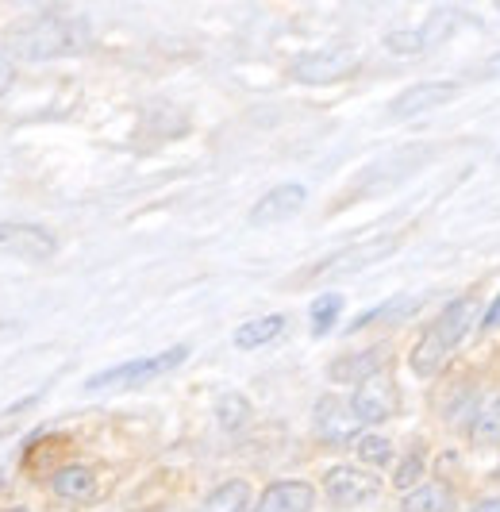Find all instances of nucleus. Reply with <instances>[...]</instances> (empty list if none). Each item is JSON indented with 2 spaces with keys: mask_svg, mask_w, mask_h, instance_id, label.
I'll list each match as a JSON object with an SVG mask.
<instances>
[{
  "mask_svg": "<svg viewBox=\"0 0 500 512\" xmlns=\"http://www.w3.org/2000/svg\"><path fill=\"white\" fill-rule=\"evenodd\" d=\"M427 39H431V31H389L385 35V47L393 54H420L431 47Z\"/></svg>",
  "mask_w": 500,
  "mask_h": 512,
  "instance_id": "24",
  "label": "nucleus"
},
{
  "mask_svg": "<svg viewBox=\"0 0 500 512\" xmlns=\"http://www.w3.org/2000/svg\"><path fill=\"white\" fill-rule=\"evenodd\" d=\"M285 332V316H258V320H247V324H239L235 328V347L239 351H258V347H266V343H274L277 335Z\"/></svg>",
  "mask_w": 500,
  "mask_h": 512,
  "instance_id": "16",
  "label": "nucleus"
},
{
  "mask_svg": "<svg viewBox=\"0 0 500 512\" xmlns=\"http://www.w3.org/2000/svg\"><path fill=\"white\" fill-rule=\"evenodd\" d=\"M420 308V297H393V301H385V305L370 308V312H362L354 324H350V332H358V328H370V324H377V320H404V316H412Z\"/></svg>",
  "mask_w": 500,
  "mask_h": 512,
  "instance_id": "19",
  "label": "nucleus"
},
{
  "mask_svg": "<svg viewBox=\"0 0 500 512\" xmlns=\"http://www.w3.org/2000/svg\"><path fill=\"white\" fill-rule=\"evenodd\" d=\"M470 439L477 447H497L500 443V389H489L474 405L470 416Z\"/></svg>",
  "mask_w": 500,
  "mask_h": 512,
  "instance_id": "14",
  "label": "nucleus"
},
{
  "mask_svg": "<svg viewBox=\"0 0 500 512\" xmlns=\"http://www.w3.org/2000/svg\"><path fill=\"white\" fill-rule=\"evenodd\" d=\"M308 201V189L297 185V181H285V185H274L266 197H258V205L250 208V224L254 228H274V224H285L293 220L300 208Z\"/></svg>",
  "mask_w": 500,
  "mask_h": 512,
  "instance_id": "8",
  "label": "nucleus"
},
{
  "mask_svg": "<svg viewBox=\"0 0 500 512\" xmlns=\"http://www.w3.org/2000/svg\"><path fill=\"white\" fill-rule=\"evenodd\" d=\"M474 512H500V497H489V501L474 505Z\"/></svg>",
  "mask_w": 500,
  "mask_h": 512,
  "instance_id": "27",
  "label": "nucleus"
},
{
  "mask_svg": "<svg viewBox=\"0 0 500 512\" xmlns=\"http://www.w3.org/2000/svg\"><path fill=\"white\" fill-rule=\"evenodd\" d=\"M485 328H500V297L489 305V312H485Z\"/></svg>",
  "mask_w": 500,
  "mask_h": 512,
  "instance_id": "26",
  "label": "nucleus"
},
{
  "mask_svg": "<svg viewBox=\"0 0 500 512\" xmlns=\"http://www.w3.org/2000/svg\"><path fill=\"white\" fill-rule=\"evenodd\" d=\"M4 512H27V509H4Z\"/></svg>",
  "mask_w": 500,
  "mask_h": 512,
  "instance_id": "29",
  "label": "nucleus"
},
{
  "mask_svg": "<svg viewBox=\"0 0 500 512\" xmlns=\"http://www.w3.org/2000/svg\"><path fill=\"white\" fill-rule=\"evenodd\" d=\"M404 512H454V493L443 482H420L404 493Z\"/></svg>",
  "mask_w": 500,
  "mask_h": 512,
  "instance_id": "17",
  "label": "nucleus"
},
{
  "mask_svg": "<svg viewBox=\"0 0 500 512\" xmlns=\"http://www.w3.org/2000/svg\"><path fill=\"white\" fill-rule=\"evenodd\" d=\"M316 432L331 447H347L366 432V420L358 416L350 397H320L316 401Z\"/></svg>",
  "mask_w": 500,
  "mask_h": 512,
  "instance_id": "4",
  "label": "nucleus"
},
{
  "mask_svg": "<svg viewBox=\"0 0 500 512\" xmlns=\"http://www.w3.org/2000/svg\"><path fill=\"white\" fill-rule=\"evenodd\" d=\"M458 97V85L454 81H420L412 89H404L397 101L389 104V116L393 120H412V116H424V112H435Z\"/></svg>",
  "mask_w": 500,
  "mask_h": 512,
  "instance_id": "10",
  "label": "nucleus"
},
{
  "mask_svg": "<svg viewBox=\"0 0 500 512\" xmlns=\"http://www.w3.org/2000/svg\"><path fill=\"white\" fill-rule=\"evenodd\" d=\"M354 451H358V459L370 462V466H385V462L393 459V443L385 436H374V432H362V436L354 439Z\"/></svg>",
  "mask_w": 500,
  "mask_h": 512,
  "instance_id": "22",
  "label": "nucleus"
},
{
  "mask_svg": "<svg viewBox=\"0 0 500 512\" xmlns=\"http://www.w3.org/2000/svg\"><path fill=\"white\" fill-rule=\"evenodd\" d=\"M0 486H4V478H0Z\"/></svg>",
  "mask_w": 500,
  "mask_h": 512,
  "instance_id": "30",
  "label": "nucleus"
},
{
  "mask_svg": "<svg viewBox=\"0 0 500 512\" xmlns=\"http://www.w3.org/2000/svg\"><path fill=\"white\" fill-rule=\"evenodd\" d=\"M389 366V351L385 347H370V351H354V355H339L327 366V378L339 385H362L377 378Z\"/></svg>",
  "mask_w": 500,
  "mask_h": 512,
  "instance_id": "11",
  "label": "nucleus"
},
{
  "mask_svg": "<svg viewBox=\"0 0 500 512\" xmlns=\"http://www.w3.org/2000/svg\"><path fill=\"white\" fill-rule=\"evenodd\" d=\"M0 251L27 262H43V258H54L58 239L43 224H0Z\"/></svg>",
  "mask_w": 500,
  "mask_h": 512,
  "instance_id": "9",
  "label": "nucleus"
},
{
  "mask_svg": "<svg viewBox=\"0 0 500 512\" xmlns=\"http://www.w3.org/2000/svg\"><path fill=\"white\" fill-rule=\"evenodd\" d=\"M489 74H500V54H493V58H489Z\"/></svg>",
  "mask_w": 500,
  "mask_h": 512,
  "instance_id": "28",
  "label": "nucleus"
},
{
  "mask_svg": "<svg viewBox=\"0 0 500 512\" xmlns=\"http://www.w3.org/2000/svg\"><path fill=\"white\" fill-rule=\"evenodd\" d=\"M393 247H397V239H370V243H358V247H350V251H339V255L316 262V266L304 274V282H320V278L354 274V270H362V266H374V262H381V258L389 255Z\"/></svg>",
  "mask_w": 500,
  "mask_h": 512,
  "instance_id": "7",
  "label": "nucleus"
},
{
  "mask_svg": "<svg viewBox=\"0 0 500 512\" xmlns=\"http://www.w3.org/2000/svg\"><path fill=\"white\" fill-rule=\"evenodd\" d=\"M339 312H343V297L339 293H324V297H316L312 301V335H327L335 328V320H339Z\"/></svg>",
  "mask_w": 500,
  "mask_h": 512,
  "instance_id": "20",
  "label": "nucleus"
},
{
  "mask_svg": "<svg viewBox=\"0 0 500 512\" xmlns=\"http://www.w3.org/2000/svg\"><path fill=\"white\" fill-rule=\"evenodd\" d=\"M312 505L316 489L308 482H274L258 497V505H250V512H312Z\"/></svg>",
  "mask_w": 500,
  "mask_h": 512,
  "instance_id": "13",
  "label": "nucleus"
},
{
  "mask_svg": "<svg viewBox=\"0 0 500 512\" xmlns=\"http://www.w3.org/2000/svg\"><path fill=\"white\" fill-rule=\"evenodd\" d=\"M93 43V31L77 16H39L12 27L4 39V51L20 62H50V58H74Z\"/></svg>",
  "mask_w": 500,
  "mask_h": 512,
  "instance_id": "1",
  "label": "nucleus"
},
{
  "mask_svg": "<svg viewBox=\"0 0 500 512\" xmlns=\"http://www.w3.org/2000/svg\"><path fill=\"white\" fill-rule=\"evenodd\" d=\"M324 493L331 505L339 509H350V505H366L381 493V478L377 474H366L358 466H331L324 474Z\"/></svg>",
  "mask_w": 500,
  "mask_h": 512,
  "instance_id": "6",
  "label": "nucleus"
},
{
  "mask_svg": "<svg viewBox=\"0 0 500 512\" xmlns=\"http://www.w3.org/2000/svg\"><path fill=\"white\" fill-rule=\"evenodd\" d=\"M216 420L224 424L227 432H239V428L250 420V401L247 397H239V393H227V397L216 401Z\"/></svg>",
  "mask_w": 500,
  "mask_h": 512,
  "instance_id": "21",
  "label": "nucleus"
},
{
  "mask_svg": "<svg viewBox=\"0 0 500 512\" xmlns=\"http://www.w3.org/2000/svg\"><path fill=\"white\" fill-rule=\"evenodd\" d=\"M50 489L62 497V501H93L97 497V474L89 470V466H62V470H54V478H50Z\"/></svg>",
  "mask_w": 500,
  "mask_h": 512,
  "instance_id": "15",
  "label": "nucleus"
},
{
  "mask_svg": "<svg viewBox=\"0 0 500 512\" xmlns=\"http://www.w3.org/2000/svg\"><path fill=\"white\" fill-rule=\"evenodd\" d=\"M358 51L354 47H327V51H312L297 58L293 66H289V74L304 81V85H327V81H343L358 70Z\"/></svg>",
  "mask_w": 500,
  "mask_h": 512,
  "instance_id": "5",
  "label": "nucleus"
},
{
  "mask_svg": "<svg viewBox=\"0 0 500 512\" xmlns=\"http://www.w3.org/2000/svg\"><path fill=\"white\" fill-rule=\"evenodd\" d=\"M185 359H189V347L181 343V347L158 351V355H147V359H131V362L112 366V370H100V374H93V378L85 382V389H89V393H100V389H127V385L154 382V378H162V374L177 370Z\"/></svg>",
  "mask_w": 500,
  "mask_h": 512,
  "instance_id": "3",
  "label": "nucleus"
},
{
  "mask_svg": "<svg viewBox=\"0 0 500 512\" xmlns=\"http://www.w3.org/2000/svg\"><path fill=\"white\" fill-rule=\"evenodd\" d=\"M350 401H354L358 416L366 420V428H370V424H381L385 416H393V409H397V393H393V385L385 382L381 374L370 378V382L354 385Z\"/></svg>",
  "mask_w": 500,
  "mask_h": 512,
  "instance_id": "12",
  "label": "nucleus"
},
{
  "mask_svg": "<svg viewBox=\"0 0 500 512\" xmlns=\"http://www.w3.org/2000/svg\"><path fill=\"white\" fill-rule=\"evenodd\" d=\"M12 81H16V70H12V62H8L4 54H0V97H4L8 89H12Z\"/></svg>",
  "mask_w": 500,
  "mask_h": 512,
  "instance_id": "25",
  "label": "nucleus"
},
{
  "mask_svg": "<svg viewBox=\"0 0 500 512\" xmlns=\"http://www.w3.org/2000/svg\"><path fill=\"white\" fill-rule=\"evenodd\" d=\"M481 320V305L477 297H458L450 301L420 335V343L412 347V370L420 378H435L443 366L450 362V355L462 347V339L474 332V324Z\"/></svg>",
  "mask_w": 500,
  "mask_h": 512,
  "instance_id": "2",
  "label": "nucleus"
},
{
  "mask_svg": "<svg viewBox=\"0 0 500 512\" xmlns=\"http://www.w3.org/2000/svg\"><path fill=\"white\" fill-rule=\"evenodd\" d=\"M420 478H424V447H412V451L400 459L397 474H393V486L408 493V489L420 486Z\"/></svg>",
  "mask_w": 500,
  "mask_h": 512,
  "instance_id": "23",
  "label": "nucleus"
},
{
  "mask_svg": "<svg viewBox=\"0 0 500 512\" xmlns=\"http://www.w3.org/2000/svg\"><path fill=\"white\" fill-rule=\"evenodd\" d=\"M200 512H250V486L247 482H224L204 497Z\"/></svg>",
  "mask_w": 500,
  "mask_h": 512,
  "instance_id": "18",
  "label": "nucleus"
}]
</instances>
